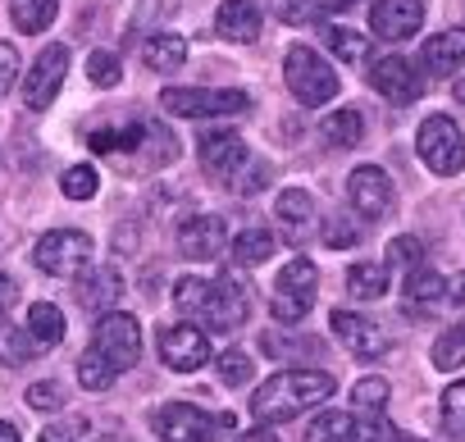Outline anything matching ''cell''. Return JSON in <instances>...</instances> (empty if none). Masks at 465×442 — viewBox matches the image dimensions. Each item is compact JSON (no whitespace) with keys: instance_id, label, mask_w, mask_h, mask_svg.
I'll use <instances>...</instances> for the list:
<instances>
[{"instance_id":"6da1fadb","label":"cell","mask_w":465,"mask_h":442,"mask_svg":"<svg viewBox=\"0 0 465 442\" xmlns=\"http://www.w3.org/2000/svg\"><path fill=\"white\" fill-rule=\"evenodd\" d=\"M333 374H324V369H279V374H270L256 392H252V415H256V424H288V419H297L302 410H311V406H324L329 397H333Z\"/></svg>"},{"instance_id":"7a4b0ae2","label":"cell","mask_w":465,"mask_h":442,"mask_svg":"<svg viewBox=\"0 0 465 442\" xmlns=\"http://www.w3.org/2000/svg\"><path fill=\"white\" fill-rule=\"evenodd\" d=\"M173 306L183 315H192L201 329H214V333H232L242 329L247 315H252V292L238 288L232 279H178L173 283Z\"/></svg>"},{"instance_id":"3957f363","label":"cell","mask_w":465,"mask_h":442,"mask_svg":"<svg viewBox=\"0 0 465 442\" xmlns=\"http://www.w3.org/2000/svg\"><path fill=\"white\" fill-rule=\"evenodd\" d=\"M196 151H201V169L214 178V182H223V187H232V192H261V182L270 178V169L261 164V160H252V151H247V142L232 133V128H205L201 137H196Z\"/></svg>"},{"instance_id":"277c9868","label":"cell","mask_w":465,"mask_h":442,"mask_svg":"<svg viewBox=\"0 0 465 442\" xmlns=\"http://www.w3.org/2000/svg\"><path fill=\"white\" fill-rule=\"evenodd\" d=\"M283 78H288V92H292L302 105H311V110H320V105H329V101L338 96V74L329 69V60H324L320 51H311V46H302V42L288 51Z\"/></svg>"},{"instance_id":"5b68a950","label":"cell","mask_w":465,"mask_h":442,"mask_svg":"<svg viewBox=\"0 0 465 442\" xmlns=\"http://www.w3.org/2000/svg\"><path fill=\"white\" fill-rule=\"evenodd\" d=\"M160 105L178 119H219V114H242L252 96L238 87H164Z\"/></svg>"},{"instance_id":"8992f818","label":"cell","mask_w":465,"mask_h":442,"mask_svg":"<svg viewBox=\"0 0 465 442\" xmlns=\"http://www.w3.org/2000/svg\"><path fill=\"white\" fill-rule=\"evenodd\" d=\"M151 424H155L160 442H219V433L232 419L228 415H210V410H201L192 401H169V406L155 410Z\"/></svg>"},{"instance_id":"52a82bcc","label":"cell","mask_w":465,"mask_h":442,"mask_svg":"<svg viewBox=\"0 0 465 442\" xmlns=\"http://www.w3.org/2000/svg\"><path fill=\"white\" fill-rule=\"evenodd\" d=\"M415 151H420V160H424L433 173H442V178L460 173V164H465V137H460L456 119H447V114H429V119L420 123Z\"/></svg>"},{"instance_id":"ba28073f","label":"cell","mask_w":465,"mask_h":442,"mask_svg":"<svg viewBox=\"0 0 465 442\" xmlns=\"http://www.w3.org/2000/svg\"><path fill=\"white\" fill-rule=\"evenodd\" d=\"M92 251H96V247H92V238H87L83 229H51V233L33 247V260H37V270L51 274V279H74V274L87 270Z\"/></svg>"},{"instance_id":"9c48e42d","label":"cell","mask_w":465,"mask_h":442,"mask_svg":"<svg viewBox=\"0 0 465 442\" xmlns=\"http://www.w3.org/2000/svg\"><path fill=\"white\" fill-rule=\"evenodd\" d=\"M315 297H320V270L311 260H288L279 283H274V319L302 324L315 310Z\"/></svg>"},{"instance_id":"30bf717a","label":"cell","mask_w":465,"mask_h":442,"mask_svg":"<svg viewBox=\"0 0 465 442\" xmlns=\"http://www.w3.org/2000/svg\"><path fill=\"white\" fill-rule=\"evenodd\" d=\"M92 347H96L105 360H114L119 374L133 369V365L142 360V324H137V315H124V310L101 315V319H96V338H92Z\"/></svg>"},{"instance_id":"8fae6325","label":"cell","mask_w":465,"mask_h":442,"mask_svg":"<svg viewBox=\"0 0 465 442\" xmlns=\"http://www.w3.org/2000/svg\"><path fill=\"white\" fill-rule=\"evenodd\" d=\"M64 74H69V46L51 42V46L33 60V69H28V78H24V101H28V110H37V114H42V110L60 96Z\"/></svg>"},{"instance_id":"7c38bea8","label":"cell","mask_w":465,"mask_h":442,"mask_svg":"<svg viewBox=\"0 0 465 442\" xmlns=\"http://www.w3.org/2000/svg\"><path fill=\"white\" fill-rule=\"evenodd\" d=\"M370 87L383 96V101H392V105H411V101H420V92H424V78L415 74V64L406 60V55H379L374 64H370Z\"/></svg>"},{"instance_id":"4fadbf2b","label":"cell","mask_w":465,"mask_h":442,"mask_svg":"<svg viewBox=\"0 0 465 442\" xmlns=\"http://www.w3.org/2000/svg\"><path fill=\"white\" fill-rule=\"evenodd\" d=\"M160 360H164L169 369H178V374L201 369V365L210 360V338H205V329L192 324V319L160 329Z\"/></svg>"},{"instance_id":"5bb4252c","label":"cell","mask_w":465,"mask_h":442,"mask_svg":"<svg viewBox=\"0 0 465 442\" xmlns=\"http://www.w3.org/2000/svg\"><path fill=\"white\" fill-rule=\"evenodd\" d=\"M228 247V224L219 214H192L178 224V251L187 260H214Z\"/></svg>"},{"instance_id":"9a60e30c","label":"cell","mask_w":465,"mask_h":442,"mask_svg":"<svg viewBox=\"0 0 465 442\" xmlns=\"http://www.w3.org/2000/svg\"><path fill=\"white\" fill-rule=\"evenodd\" d=\"M333 333H338V342H342L356 360H379V356L388 351V338H383V329H379L370 315L333 310Z\"/></svg>"},{"instance_id":"2e32d148","label":"cell","mask_w":465,"mask_h":442,"mask_svg":"<svg viewBox=\"0 0 465 442\" xmlns=\"http://www.w3.org/2000/svg\"><path fill=\"white\" fill-rule=\"evenodd\" d=\"M347 196H351L356 214L379 219V214H388V205H392V182H388V173H383L379 164H361V169H351V178H347Z\"/></svg>"},{"instance_id":"e0dca14e","label":"cell","mask_w":465,"mask_h":442,"mask_svg":"<svg viewBox=\"0 0 465 442\" xmlns=\"http://www.w3.org/2000/svg\"><path fill=\"white\" fill-rule=\"evenodd\" d=\"M420 24H424L420 0H379V5H370V28L383 42H406L420 33Z\"/></svg>"},{"instance_id":"ac0fdd59","label":"cell","mask_w":465,"mask_h":442,"mask_svg":"<svg viewBox=\"0 0 465 442\" xmlns=\"http://www.w3.org/2000/svg\"><path fill=\"white\" fill-rule=\"evenodd\" d=\"M274 214H279V224H283V238L288 242H311L320 229H315V201L306 187H283L279 201H274Z\"/></svg>"},{"instance_id":"d6986e66","label":"cell","mask_w":465,"mask_h":442,"mask_svg":"<svg viewBox=\"0 0 465 442\" xmlns=\"http://www.w3.org/2000/svg\"><path fill=\"white\" fill-rule=\"evenodd\" d=\"M124 297V279L114 265H87L83 279H78V306L92 310V315H110L114 301Z\"/></svg>"},{"instance_id":"ffe728a7","label":"cell","mask_w":465,"mask_h":442,"mask_svg":"<svg viewBox=\"0 0 465 442\" xmlns=\"http://www.w3.org/2000/svg\"><path fill=\"white\" fill-rule=\"evenodd\" d=\"M460 64H465V28H447V33L429 37L420 51L424 78H456Z\"/></svg>"},{"instance_id":"44dd1931","label":"cell","mask_w":465,"mask_h":442,"mask_svg":"<svg viewBox=\"0 0 465 442\" xmlns=\"http://www.w3.org/2000/svg\"><path fill=\"white\" fill-rule=\"evenodd\" d=\"M214 33L223 42H256L261 37V10L252 0H223L214 15Z\"/></svg>"},{"instance_id":"7402d4cb","label":"cell","mask_w":465,"mask_h":442,"mask_svg":"<svg viewBox=\"0 0 465 442\" xmlns=\"http://www.w3.org/2000/svg\"><path fill=\"white\" fill-rule=\"evenodd\" d=\"M442 297H447V283H442V274H438V270L415 265V270L406 274V306H411L415 315H420V310L442 306Z\"/></svg>"},{"instance_id":"603a6c76","label":"cell","mask_w":465,"mask_h":442,"mask_svg":"<svg viewBox=\"0 0 465 442\" xmlns=\"http://www.w3.org/2000/svg\"><path fill=\"white\" fill-rule=\"evenodd\" d=\"M142 60H146V69H155V74H173V69H183V60H187V42H183L178 33H155V37L142 42Z\"/></svg>"},{"instance_id":"cb8c5ba5","label":"cell","mask_w":465,"mask_h":442,"mask_svg":"<svg viewBox=\"0 0 465 442\" xmlns=\"http://www.w3.org/2000/svg\"><path fill=\"white\" fill-rule=\"evenodd\" d=\"M361 137H365L361 110H333V114H324V123H320V142L333 146V151H347V146H356Z\"/></svg>"},{"instance_id":"d4e9b609","label":"cell","mask_w":465,"mask_h":442,"mask_svg":"<svg viewBox=\"0 0 465 442\" xmlns=\"http://www.w3.org/2000/svg\"><path fill=\"white\" fill-rule=\"evenodd\" d=\"M388 265L383 260H356L351 270H347V292L356 297V301H379L383 292H388Z\"/></svg>"},{"instance_id":"484cf974","label":"cell","mask_w":465,"mask_h":442,"mask_svg":"<svg viewBox=\"0 0 465 442\" xmlns=\"http://www.w3.org/2000/svg\"><path fill=\"white\" fill-rule=\"evenodd\" d=\"M55 15H60V0H10V19H15V28L28 33V37L46 33V28L55 24Z\"/></svg>"},{"instance_id":"4316f807","label":"cell","mask_w":465,"mask_h":442,"mask_svg":"<svg viewBox=\"0 0 465 442\" xmlns=\"http://www.w3.org/2000/svg\"><path fill=\"white\" fill-rule=\"evenodd\" d=\"M28 333H33V342H37L42 351H46V347H60V342H64V310L51 306V301L28 306Z\"/></svg>"},{"instance_id":"83f0119b","label":"cell","mask_w":465,"mask_h":442,"mask_svg":"<svg viewBox=\"0 0 465 442\" xmlns=\"http://www.w3.org/2000/svg\"><path fill=\"white\" fill-rule=\"evenodd\" d=\"M270 256H274V233L270 229H247V233L232 238V265L238 270H256Z\"/></svg>"},{"instance_id":"f1b7e54d","label":"cell","mask_w":465,"mask_h":442,"mask_svg":"<svg viewBox=\"0 0 465 442\" xmlns=\"http://www.w3.org/2000/svg\"><path fill=\"white\" fill-rule=\"evenodd\" d=\"M306 442H356V415L320 410V419L306 428Z\"/></svg>"},{"instance_id":"f546056e","label":"cell","mask_w":465,"mask_h":442,"mask_svg":"<svg viewBox=\"0 0 465 442\" xmlns=\"http://www.w3.org/2000/svg\"><path fill=\"white\" fill-rule=\"evenodd\" d=\"M320 37H324V46H329L338 60H347V64H361V60L370 55V42H365V33H356V28H333V24H324Z\"/></svg>"},{"instance_id":"4dcf8cb0","label":"cell","mask_w":465,"mask_h":442,"mask_svg":"<svg viewBox=\"0 0 465 442\" xmlns=\"http://www.w3.org/2000/svg\"><path fill=\"white\" fill-rule=\"evenodd\" d=\"M119 378V369H114V360H105L96 347H87L83 356H78V383L87 388V392H105L110 383Z\"/></svg>"},{"instance_id":"1f68e13d","label":"cell","mask_w":465,"mask_h":442,"mask_svg":"<svg viewBox=\"0 0 465 442\" xmlns=\"http://www.w3.org/2000/svg\"><path fill=\"white\" fill-rule=\"evenodd\" d=\"M42 347L33 342V333L28 329H15L5 315H0V360L5 365H24L28 356H37Z\"/></svg>"},{"instance_id":"d6a6232c","label":"cell","mask_w":465,"mask_h":442,"mask_svg":"<svg viewBox=\"0 0 465 442\" xmlns=\"http://www.w3.org/2000/svg\"><path fill=\"white\" fill-rule=\"evenodd\" d=\"M442 433L451 442H465V378H456L442 392Z\"/></svg>"},{"instance_id":"836d02e7","label":"cell","mask_w":465,"mask_h":442,"mask_svg":"<svg viewBox=\"0 0 465 442\" xmlns=\"http://www.w3.org/2000/svg\"><path fill=\"white\" fill-rule=\"evenodd\" d=\"M388 397H392V388H388V378H379V374H370V378H361V383L351 388V406H356L361 415H383Z\"/></svg>"},{"instance_id":"e575fe53","label":"cell","mask_w":465,"mask_h":442,"mask_svg":"<svg viewBox=\"0 0 465 442\" xmlns=\"http://www.w3.org/2000/svg\"><path fill=\"white\" fill-rule=\"evenodd\" d=\"M465 365V324L442 329L433 342V369H460Z\"/></svg>"},{"instance_id":"d590c367","label":"cell","mask_w":465,"mask_h":442,"mask_svg":"<svg viewBox=\"0 0 465 442\" xmlns=\"http://www.w3.org/2000/svg\"><path fill=\"white\" fill-rule=\"evenodd\" d=\"M142 146V123H119L92 133V151H137Z\"/></svg>"},{"instance_id":"8d00e7d4","label":"cell","mask_w":465,"mask_h":442,"mask_svg":"<svg viewBox=\"0 0 465 442\" xmlns=\"http://www.w3.org/2000/svg\"><path fill=\"white\" fill-rule=\"evenodd\" d=\"M60 187H64V196H69V201H92V196H96V187H101V178H96V169H92V164H74V169H64Z\"/></svg>"},{"instance_id":"74e56055","label":"cell","mask_w":465,"mask_h":442,"mask_svg":"<svg viewBox=\"0 0 465 442\" xmlns=\"http://www.w3.org/2000/svg\"><path fill=\"white\" fill-rule=\"evenodd\" d=\"M383 265L388 270H415V265H424V247H420V238H392L388 242V251H383Z\"/></svg>"},{"instance_id":"f35d334b","label":"cell","mask_w":465,"mask_h":442,"mask_svg":"<svg viewBox=\"0 0 465 442\" xmlns=\"http://www.w3.org/2000/svg\"><path fill=\"white\" fill-rule=\"evenodd\" d=\"M214 365H219V378H223L228 388H242V383H247V378L256 374L252 356H247V351H238V347H232V351H223V356H219Z\"/></svg>"},{"instance_id":"ab89813d","label":"cell","mask_w":465,"mask_h":442,"mask_svg":"<svg viewBox=\"0 0 465 442\" xmlns=\"http://www.w3.org/2000/svg\"><path fill=\"white\" fill-rule=\"evenodd\" d=\"M87 78H92L96 87H114V83L124 78L119 55H110V51H92V55H87Z\"/></svg>"},{"instance_id":"60d3db41","label":"cell","mask_w":465,"mask_h":442,"mask_svg":"<svg viewBox=\"0 0 465 442\" xmlns=\"http://www.w3.org/2000/svg\"><path fill=\"white\" fill-rule=\"evenodd\" d=\"M28 406H33V410H60V406H64V388L51 383V378H46V383H33V388H28Z\"/></svg>"},{"instance_id":"b9f144b4","label":"cell","mask_w":465,"mask_h":442,"mask_svg":"<svg viewBox=\"0 0 465 442\" xmlns=\"http://www.w3.org/2000/svg\"><path fill=\"white\" fill-rule=\"evenodd\" d=\"M15 78H19V51H15L10 42H0V101L10 96Z\"/></svg>"},{"instance_id":"7bdbcfd3","label":"cell","mask_w":465,"mask_h":442,"mask_svg":"<svg viewBox=\"0 0 465 442\" xmlns=\"http://www.w3.org/2000/svg\"><path fill=\"white\" fill-rule=\"evenodd\" d=\"M351 242H356V224H347V219H333L324 229V247H351Z\"/></svg>"},{"instance_id":"ee69618b","label":"cell","mask_w":465,"mask_h":442,"mask_svg":"<svg viewBox=\"0 0 465 442\" xmlns=\"http://www.w3.org/2000/svg\"><path fill=\"white\" fill-rule=\"evenodd\" d=\"M78 428L83 424H51V428H42V442H74Z\"/></svg>"},{"instance_id":"f6af8a7d","label":"cell","mask_w":465,"mask_h":442,"mask_svg":"<svg viewBox=\"0 0 465 442\" xmlns=\"http://www.w3.org/2000/svg\"><path fill=\"white\" fill-rule=\"evenodd\" d=\"M15 297H19V288H15V279H10V274H0V315H10V306H15Z\"/></svg>"},{"instance_id":"bcb514c9","label":"cell","mask_w":465,"mask_h":442,"mask_svg":"<svg viewBox=\"0 0 465 442\" xmlns=\"http://www.w3.org/2000/svg\"><path fill=\"white\" fill-rule=\"evenodd\" d=\"M232 442H279V433H270V428H256V433H242V437H232Z\"/></svg>"},{"instance_id":"7dc6e473","label":"cell","mask_w":465,"mask_h":442,"mask_svg":"<svg viewBox=\"0 0 465 442\" xmlns=\"http://www.w3.org/2000/svg\"><path fill=\"white\" fill-rule=\"evenodd\" d=\"M0 442H19V428L10 419H0Z\"/></svg>"},{"instance_id":"c3c4849f","label":"cell","mask_w":465,"mask_h":442,"mask_svg":"<svg viewBox=\"0 0 465 442\" xmlns=\"http://www.w3.org/2000/svg\"><path fill=\"white\" fill-rule=\"evenodd\" d=\"M451 301H456V306H465V274L456 279V288H451Z\"/></svg>"},{"instance_id":"681fc988","label":"cell","mask_w":465,"mask_h":442,"mask_svg":"<svg viewBox=\"0 0 465 442\" xmlns=\"http://www.w3.org/2000/svg\"><path fill=\"white\" fill-rule=\"evenodd\" d=\"M388 442H420V437H411V433H401V428H388Z\"/></svg>"},{"instance_id":"f907efd6","label":"cell","mask_w":465,"mask_h":442,"mask_svg":"<svg viewBox=\"0 0 465 442\" xmlns=\"http://www.w3.org/2000/svg\"><path fill=\"white\" fill-rule=\"evenodd\" d=\"M451 92H456V101H460V105H465V74H460V78H456V83H451Z\"/></svg>"}]
</instances>
